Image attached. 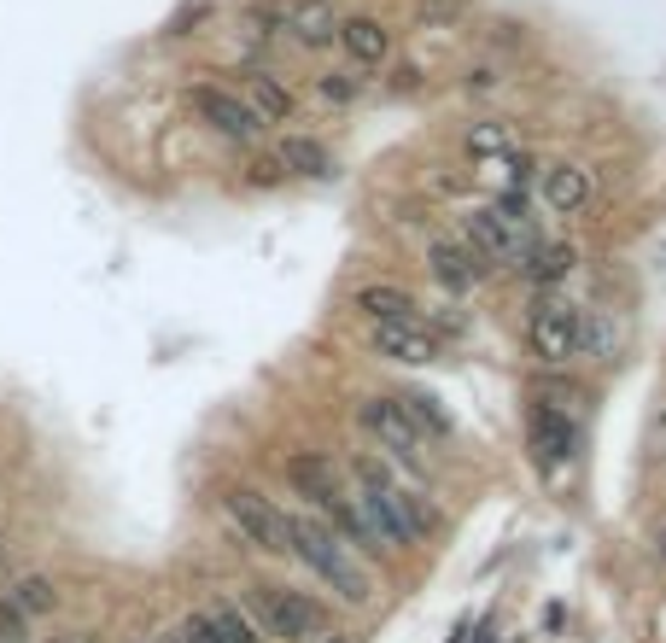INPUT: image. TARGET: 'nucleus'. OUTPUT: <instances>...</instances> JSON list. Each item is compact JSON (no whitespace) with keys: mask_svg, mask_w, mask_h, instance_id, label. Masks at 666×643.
<instances>
[{"mask_svg":"<svg viewBox=\"0 0 666 643\" xmlns=\"http://www.w3.org/2000/svg\"><path fill=\"white\" fill-rule=\"evenodd\" d=\"M59 614V585L48 580V573H24V580H12L7 596H0V637L7 643H24V632L36 626V620Z\"/></svg>","mask_w":666,"mask_h":643,"instance_id":"obj_9","label":"nucleus"},{"mask_svg":"<svg viewBox=\"0 0 666 643\" xmlns=\"http://www.w3.org/2000/svg\"><path fill=\"white\" fill-rule=\"evenodd\" d=\"M456 235H463V240H468V246H474L491 269H520V264L538 251V246H526V240L515 235V228L491 211V199H486V205H468V211L456 217Z\"/></svg>","mask_w":666,"mask_h":643,"instance_id":"obj_8","label":"nucleus"},{"mask_svg":"<svg viewBox=\"0 0 666 643\" xmlns=\"http://www.w3.org/2000/svg\"><path fill=\"white\" fill-rule=\"evenodd\" d=\"M357 427L380 445V456H386L392 468H421V463H427V439L416 433V422L404 416L398 398H380V393L362 398V404H357Z\"/></svg>","mask_w":666,"mask_h":643,"instance_id":"obj_6","label":"nucleus"},{"mask_svg":"<svg viewBox=\"0 0 666 643\" xmlns=\"http://www.w3.org/2000/svg\"><path fill=\"white\" fill-rule=\"evenodd\" d=\"M526 346L544 369H567V363L585 357V310L573 298H544V305L526 316Z\"/></svg>","mask_w":666,"mask_h":643,"instance_id":"obj_4","label":"nucleus"},{"mask_svg":"<svg viewBox=\"0 0 666 643\" xmlns=\"http://www.w3.org/2000/svg\"><path fill=\"white\" fill-rule=\"evenodd\" d=\"M246 609L264 626V637H281V643H310V637H321V620H328L316 596L292 591V585H275V580L246 585Z\"/></svg>","mask_w":666,"mask_h":643,"instance_id":"obj_3","label":"nucleus"},{"mask_svg":"<svg viewBox=\"0 0 666 643\" xmlns=\"http://www.w3.org/2000/svg\"><path fill=\"white\" fill-rule=\"evenodd\" d=\"M287 486L310 503V515H321L334 497H346V492H351V479H346V468H339L334 456L298 451V456H287Z\"/></svg>","mask_w":666,"mask_h":643,"instance_id":"obj_14","label":"nucleus"},{"mask_svg":"<svg viewBox=\"0 0 666 643\" xmlns=\"http://www.w3.org/2000/svg\"><path fill=\"white\" fill-rule=\"evenodd\" d=\"M235 88H240V100L264 118V129H269V123H292L298 95H292V88H287L281 77H275V71H264V65H246Z\"/></svg>","mask_w":666,"mask_h":643,"instance_id":"obj_16","label":"nucleus"},{"mask_svg":"<svg viewBox=\"0 0 666 643\" xmlns=\"http://www.w3.org/2000/svg\"><path fill=\"white\" fill-rule=\"evenodd\" d=\"M217 503H222V521L240 533V544H251L258 556H275V562L292 556V510H281L258 486H228Z\"/></svg>","mask_w":666,"mask_h":643,"instance_id":"obj_2","label":"nucleus"},{"mask_svg":"<svg viewBox=\"0 0 666 643\" xmlns=\"http://www.w3.org/2000/svg\"><path fill=\"white\" fill-rule=\"evenodd\" d=\"M526 41V24H515V18H497L491 24V48H520Z\"/></svg>","mask_w":666,"mask_h":643,"instance_id":"obj_28","label":"nucleus"},{"mask_svg":"<svg viewBox=\"0 0 666 643\" xmlns=\"http://www.w3.org/2000/svg\"><path fill=\"white\" fill-rule=\"evenodd\" d=\"M0 643H7V637H0Z\"/></svg>","mask_w":666,"mask_h":643,"instance_id":"obj_34","label":"nucleus"},{"mask_svg":"<svg viewBox=\"0 0 666 643\" xmlns=\"http://www.w3.org/2000/svg\"><path fill=\"white\" fill-rule=\"evenodd\" d=\"M176 626H181V632H188V643H228V637H222V626H217V614H211V609H193V614H181V620H176Z\"/></svg>","mask_w":666,"mask_h":643,"instance_id":"obj_26","label":"nucleus"},{"mask_svg":"<svg viewBox=\"0 0 666 643\" xmlns=\"http://www.w3.org/2000/svg\"><path fill=\"white\" fill-rule=\"evenodd\" d=\"M235 41H240L246 53H264V48H275V41H281V24H275L269 12H240Z\"/></svg>","mask_w":666,"mask_h":643,"instance_id":"obj_25","label":"nucleus"},{"mask_svg":"<svg viewBox=\"0 0 666 643\" xmlns=\"http://www.w3.org/2000/svg\"><path fill=\"white\" fill-rule=\"evenodd\" d=\"M41 643H71V637H41Z\"/></svg>","mask_w":666,"mask_h":643,"instance_id":"obj_32","label":"nucleus"},{"mask_svg":"<svg viewBox=\"0 0 666 643\" xmlns=\"http://www.w3.org/2000/svg\"><path fill=\"white\" fill-rule=\"evenodd\" d=\"M573 275H579V251H573V246H538L533 258L520 264V281H526V287H538V293L567 287Z\"/></svg>","mask_w":666,"mask_h":643,"instance_id":"obj_19","label":"nucleus"},{"mask_svg":"<svg viewBox=\"0 0 666 643\" xmlns=\"http://www.w3.org/2000/svg\"><path fill=\"white\" fill-rule=\"evenodd\" d=\"M321 521H328L334 526V533L339 538H346L351 550H357V556H380V533H375V526H369V515H362V503H357V492H346V497H334L328 503V510H321Z\"/></svg>","mask_w":666,"mask_h":643,"instance_id":"obj_18","label":"nucleus"},{"mask_svg":"<svg viewBox=\"0 0 666 643\" xmlns=\"http://www.w3.org/2000/svg\"><path fill=\"white\" fill-rule=\"evenodd\" d=\"M351 310H357L362 322H398V316H421L416 293H404V287H392V281H369V287H357Z\"/></svg>","mask_w":666,"mask_h":643,"instance_id":"obj_20","label":"nucleus"},{"mask_svg":"<svg viewBox=\"0 0 666 643\" xmlns=\"http://www.w3.org/2000/svg\"><path fill=\"white\" fill-rule=\"evenodd\" d=\"M463 88H468V95H497V88H503V59H479V65H468Z\"/></svg>","mask_w":666,"mask_h":643,"instance_id":"obj_27","label":"nucleus"},{"mask_svg":"<svg viewBox=\"0 0 666 643\" xmlns=\"http://www.w3.org/2000/svg\"><path fill=\"white\" fill-rule=\"evenodd\" d=\"M655 550H660V556H666V538H655Z\"/></svg>","mask_w":666,"mask_h":643,"instance_id":"obj_33","label":"nucleus"},{"mask_svg":"<svg viewBox=\"0 0 666 643\" xmlns=\"http://www.w3.org/2000/svg\"><path fill=\"white\" fill-rule=\"evenodd\" d=\"M538 199H544L549 217H579L585 205L596 199L590 165H579V158H549V165L538 170Z\"/></svg>","mask_w":666,"mask_h":643,"instance_id":"obj_12","label":"nucleus"},{"mask_svg":"<svg viewBox=\"0 0 666 643\" xmlns=\"http://www.w3.org/2000/svg\"><path fill=\"white\" fill-rule=\"evenodd\" d=\"M275 24H281V41H292V48H305V53H321L339 41L334 0H287V7L275 12Z\"/></svg>","mask_w":666,"mask_h":643,"instance_id":"obj_13","label":"nucleus"},{"mask_svg":"<svg viewBox=\"0 0 666 643\" xmlns=\"http://www.w3.org/2000/svg\"><path fill=\"white\" fill-rule=\"evenodd\" d=\"M520 141H515V123H503V118H474L463 129V152L474 158V165H497V158H509Z\"/></svg>","mask_w":666,"mask_h":643,"instance_id":"obj_21","label":"nucleus"},{"mask_svg":"<svg viewBox=\"0 0 666 643\" xmlns=\"http://www.w3.org/2000/svg\"><path fill=\"white\" fill-rule=\"evenodd\" d=\"M468 181H474V176H456V170H445V165H439V170H433V194H445V199H456V194L468 188Z\"/></svg>","mask_w":666,"mask_h":643,"instance_id":"obj_29","label":"nucleus"},{"mask_svg":"<svg viewBox=\"0 0 666 643\" xmlns=\"http://www.w3.org/2000/svg\"><path fill=\"white\" fill-rule=\"evenodd\" d=\"M427 275H433L445 293H474V287H486L497 269L479 258L463 235H433V240H427Z\"/></svg>","mask_w":666,"mask_h":643,"instance_id":"obj_10","label":"nucleus"},{"mask_svg":"<svg viewBox=\"0 0 666 643\" xmlns=\"http://www.w3.org/2000/svg\"><path fill=\"white\" fill-rule=\"evenodd\" d=\"M339 53H346V65H357V71H380V65L392 59V30L369 12L339 18Z\"/></svg>","mask_w":666,"mask_h":643,"instance_id":"obj_15","label":"nucleus"},{"mask_svg":"<svg viewBox=\"0 0 666 643\" xmlns=\"http://www.w3.org/2000/svg\"><path fill=\"white\" fill-rule=\"evenodd\" d=\"M362 95H369V77H362L357 65H334V71L316 77V100L321 106H357Z\"/></svg>","mask_w":666,"mask_h":643,"instance_id":"obj_23","label":"nucleus"},{"mask_svg":"<svg viewBox=\"0 0 666 643\" xmlns=\"http://www.w3.org/2000/svg\"><path fill=\"white\" fill-rule=\"evenodd\" d=\"M281 176H287V170L275 165V158H258V165H251V181H258V188H275Z\"/></svg>","mask_w":666,"mask_h":643,"instance_id":"obj_30","label":"nucleus"},{"mask_svg":"<svg viewBox=\"0 0 666 643\" xmlns=\"http://www.w3.org/2000/svg\"><path fill=\"white\" fill-rule=\"evenodd\" d=\"M275 165H281L287 176H310V181H328V176H339V165H334L328 141H316V135H305V129L281 135V147H275Z\"/></svg>","mask_w":666,"mask_h":643,"instance_id":"obj_17","label":"nucleus"},{"mask_svg":"<svg viewBox=\"0 0 666 643\" xmlns=\"http://www.w3.org/2000/svg\"><path fill=\"white\" fill-rule=\"evenodd\" d=\"M158 643H188V632H181V626H170L165 637H158Z\"/></svg>","mask_w":666,"mask_h":643,"instance_id":"obj_31","label":"nucleus"},{"mask_svg":"<svg viewBox=\"0 0 666 643\" xmlns=\"http://www.w3.org/2000/svg\"><path fill=\"white\" fill-rule=\"evenodd\" d=\"M369 346L386 357V363H404V369H421L445 352V339L427 328L421 316H398V322H369Z\"/></svg>","mask_w":666,"mask_h":643,"instance_id":"obj_11","label":"nucleus"},{"mask_svg":"<svg viewBox=\"0 0 666 643\" xmlns=\"http://www.w3.org/2000/svg\"><path fill=\"white\" fill-rule=\"evenodd\" d=\"M188 111H193V118L211 129V135H222V141H240V147H251V141L264 135V118L240 100V88H222V82L188 88Z\"/></svg>","mask_w":666,"mask_h":643,"instance_id":"obj_7","label":"nucleus"},{"mask_svg":"<svg viewBox=\"0 0 666 643\" xmlns=\"http://www.w3.org/2000/svg\"><path fill=\"white\" fill-rule=\"evenodd\" d=\"M211 614H217V626H222L228 643H264V626L251 620V609H240V603H211Z\"/></svg>","mask_w":666,"mask_h":643,"instance_id":"obj_24","label":"nucleus"},{"mask_svg":"<svg viewBox=\"0 0 666 643\" xmlns=\"http://www.w3.org/2000/svg\"><path fill=\"white\" fill-rule=\"evenodd\" d=\"M573 451H579V422H573V409L556 404L549 393L538 404H526V456H533L538 479H556L573 463Z\"/></svg>","mask_w":666,"mask_h":643,"instance_id":"obj_5","label":"nucleus"},{"mask_svg":"<svg viewBox=\"0 0 666 643\" xmlns=\"http://www.w3.org/2000/svg\"><path fill=\"white\" fill-rule=\"evenodd\" d=\"M398 404H404V416L416 422V433L433 445V439H450L456 433V422H450V409L439 404V398H427V393H398Z\"/></svg>","mask_w":666,"mask_h":643,"instance_id":"obj_22","label":"nucleus"},{"mask_svg":"<svg viewBox=\"0 0 666 643\" xmlns=\"http://www.w3.org/2000/svg\"><path fill=\"white\" fill-rule=\"evenodd\" d=\"M292 562L310 567L346 609H362V603L375 596V591H369V573H362V562H357V550L339 538L321 515L292 510Z\"/></svg>","mask_w":666,"mask_h":643,"instance_id":"obj_1","label":"nucleus"}]
</instances>
